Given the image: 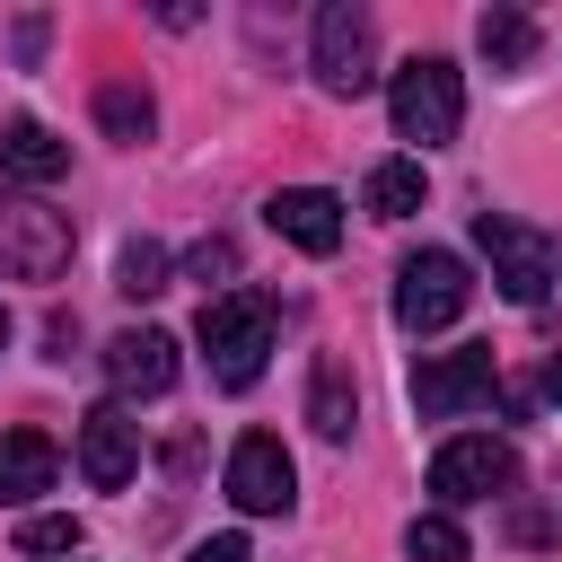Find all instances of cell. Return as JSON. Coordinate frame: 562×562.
Returning a JSON list of instances; mask_svg holds the SVG:
<instances>
[{
  "label": "cell",
  "instance_id": "1",
  "mask_svg": "<svg viewBox=\"0 0 562 562\" xmlns=\"http://www.w3.org/2000/svg\"><path fill=\"white\" fill-rule=\"evenodd\" d=\"M202 360H211V386H228V395H246L255 378H263V360H272V334H281V316H272V299L263 290H220V299H202Z\"/></svg>",
  "mask_w": 562,
  "mask_h": 562
},
{
  "label": "cell",
  "instance_id": "2",
  "mask_svg": "<svg viewBox=\"0 0 562 562\" xmlns=\"http://www.w3.org/2000/svg\"><path fill=\"white\" fill-rule=\"evenodd\" d=\"M386 114H395V140H422V149L457 140V123H465V79H457V61H439V53L404 61V70L386 79Z\"/></svg>",
  "mask_w": 562,
  "mask_h": 562
},
{
  "label": "cell",
  "instance_id": "3",
  "mask_svg": "<svg viewBox=\"0 0 562 562\" xmlns=\"http://www.w3.org/2000/svg\"><path fill=\"white\" fill-rule=\"evenodd\" d=\"M307 70H316L325 97H369V88H378V35H369V9H360V0H325V9H316Z\"/></svg>",
  "mask_w": 562,
  "mask_h": 562
},
{
  "label": "cell",
  "instance_id": "4",
  "mask_svg": "<svg viewBox=\"0 0 562 562\" xmlns=\"http://www.w3.org/2000/svg\"><path fill=\"white\" fill-rule=\"evenodd\" d=\"M465 299H474L465 255L422 246V255H404V263H395V325H404V334H439V325H457V316H465Z\"/></svg>",
  "mask_w": 562,
  "mask_h": 562
},
{
  "label": "cell",
  "instance_id": "5",
  "mask_svg": "<svg viewBox=\"0 0 562 562\" xmlns=\"http://www.w3.org/2000/svg\"><path fill=\"white\" fill-rule=\"evenodd\" d=\"M70 246H79L70 211H53L35 193H0V272L9 281H53L70 263Z\"/></svg>",
  "mask_w": 562,
  "mask_h": 562
},
{
  "label": "cell",
  "instance_id": "6",
  "mask_svg": "<svg viewBox=\"0 0 562 562\" xmlns=\"http://www.w3.org/2000/svg\"><path fill=\"white\" fill-rule=\"evenodd\" d=\"M492 395H501V360H492V342H465V351H422V360H413V413H422V422L483 413Z\"/></svg>",
  "mask_w": 562,
  "mask_h": 562
},
{
  "label": "cell",
  "instance_id": "7",
  "mask_svg": "<svg viewBox=\"0 0 562 562\" xmlns=\"http://www.w3.org/2000/svg\"><path fill=\"white\" fill-rule=\"evenodd\" d=\"M474 246L492 255V281H501L509 307H544V290H553V246H544L527 220H509V211H474Z\"/></svg>",
  "mask_w": 562,
  "mask_h": 562
},
{
  "label": "cell",
  "instance_id": "8",
  "mask_svg": "<svg viewBox=\"0 0 562 562\" xmlns=\"http://www.w3.org/2000/svg\"><path fill=\"white\" fill-rule=\"evenodd\" d=\"M509 483H518V448H509V439H492V430H465V439H448V448L430 457V492H439V509L501 501Z\"/></svg>",
  "mask_w": 562,
  "mask_h": 562
},
{
  "label": "cell",
  "instance_id": "9",
  "mask_svg": "<svg viewBox=\"0 0 562 562\" xmlns=\"http://www.w3.org/2000/svg\"><path fill=\"white\" fill-rule=\"evenodd\" d=\"M228 501H237L246 518H281V509L299 501V465H290V448H281L272 430H246V439L228 448Z\"/></svg>",
  "mask_w": 562,
  "mask_h": 562
},
{
  "label": "cell",
  "instance_id": "10",
  "mask_svg": "<svg viewBox=\"0 0 562 562\" xmlns=\"http://www.w3.org/2000/svg\"><path fill=\"white\" fill-rule=\"evenodd\" d=\"M79 474H88L97 492H123V483L140 474V422H132L123 404H88V413H79Z\"/></svg>",
  "mask_w": 562,
  "mask_h": 562
},
{
  "label": "cell",
  "instance_id": "11",
  "mask_svg": "<svg viewBox=\"0 0 562 562\" xmlns=\"http://www.w3.org/2000/svg\"><path fill=\"white\" fill-rule=\"evenodd\" d=\"M263 228L290 237L299 255H334V246H342V202H334L325 184H281V193L263 202Z\"/></svg>",
  "mask_w": 562,
  "mask_h": 562
},
{
  "label": "cell",
  "instance_id": "12",
  "mask_svg": "<svg viewBox=\"0 0 562 562\" xmlns=\"http://www.w3.org/2000/svg\"><path fill=\"white\" fill-rule=\"evenodd\" d=\"M105 378H114V395H167L176 386V334H158V325L114 334L105 342Z\"/></svg>",
  "mask_w": 562,
  "mask_h": 562
},
{
  "label": "cell",
  "instance_id": "13",
  "mask_svg": "<svg viewBox=\"0 0 562 562\" xmlns=\"http://www.w3.org/2000/svg\"><path fill=\"white\" fill-rule=\"evenodd\" d=\"M61 167H70V140H61L53 123H35V114L0 123V176H18V184H53Z\"/></svg>",
  "mask_w": 562,
  "mask_h": 562
},
{
  "label": "cell",
  "instance_id": "14",
  "mask_svg": "<svg viewBox=\"0 0 562 562\" xmlns=\"http://www.w3.org/2000/svg\"><path fill=\"white\" fill-rule=\"evenodd\" d=\"M53 474H61V448L44 430H0V501H35L53 492Z\"/></svg>",
  "mask_w": 562,
  "mask_h": 562
},
{
  "label": "cell",
  "instance_id": "15",
  "mask_svg": "<svg viewBox=\"0 0 562 562\" xmlns=\"http://www.w3.org/2000/svg\"><path fill=\"white\" fill-rule=\"evenodd\" d=\"M307 422H316V439H351V422H360V395H351V369L325 351L316 369H307Z\"/></svg>",
  "mask_w": 562,
  "mask_h": 562
},
{
  "label": "cell",
  "instance_id": "16",
  "mask_svg": "<svg viewBox=\"0 0 562 562\" xmlns=\"http://www.w3.org/2000/svg\"><path fill=\"white\" fill-rule=\"evenodd\" d=\"M474 35H483V61H492V70H527V61H536V18L509 9V0H492V9L474 18Z\"/></svg>",
  "mask_w": 562,
  "mask_h": 562
},
{
  "label": "cell",
  "instance_id": "17",
  "mask_svg": "<svg viewBox=\"0 0 562 562\" xmlns=\"http://www.w3.org/2000/svg\"><path fill=\"white\" fill-rule=\"evenodd\" d=\"M97 123H105V140H149L158 132V105H149L140 79H105L97 88Z\"/></svg>",
  "mask_w": 562,
  "mask_h": 562
},
{
  "label": "cell",
  "instance_id": "18",
  "mask_svg": "<svg viewBox=\"0 0 562 562\" xmlns=\"http://www.w3.org/2000/svg\"><path fill=\"white\" fill-rule=\"evenodd\" d=\"M369 211H378V220H413V211H422V167H413V158L369 167Z\"/></svg>",
  "mask_w": 562,
  "mask_h": 562
},
{
  "label": "cell",
  "instance_id": "19",
  "mask_svg": "<svg viewBox=\"0 0 562 562\" xmlns=\"http://www.w3.org/2000/svg\"><path fill=\"white\" fill-rule=\"evenodd\" d=\"M167 272H176V263H167V246H158V237H132V246L114 255V290H123V299H158V290H167Z\"/></svg>",
  "mask_w": 562,
  "mask_h": 562
},
{
  "label": "cell",
  "instance_id": "20",
  "mask_svg": "<svg viewBox=\"0 0 562 562\" xmlns=\"http://www.w3.org/2000/svg\"><path fill=\"white\" fill-rule=\"evenodd\" d=\"M404 553H413V562H465V527H457L448 509H422V518L404 527Z\"/></svg>",
  "mask_w": 562,
  "mask_h": 562
},
{
  "label": "cell",
  "instance_id": "21",
  "mask_svg": "<svg viewBox=\"0 0 562 562\" xmlns=\"http://www.w3.org/2000/svg\"><path fill=\"white\" fill-rule=\"evenodd\" d=\"M18 553H79V518H26Z\"/></svg>",
  "mask_w": 562,
  "mask_h": 562
},
{
  "label": "cell",
  "instance_id": "22",
  "mask_svg": "<svg viewBox=\"0 0 562 562\" xmlns=\"http://www.w3.org/2000/svg\"><path fill=\"white\" fill-rule=\"evenodd\" d=\"M184 562H255V544H246V536H202Z\"/></svg>",
  "mask_w": 562,
  "mask_h": 562
},
{
  "label": "cell",
  "instance_id": "23",
  "mask_svg": "<svg viewBox=\"0 0 562 562\" xmlns=\"http://www.w3.org/2000/svg\"><path fill=\"white\" fill-rule=\"evenodd\" d=\"M193 272H202V281H211V272H237V246H228V237H202V246H193Z\"/></svg>",
  "mask_w": 562,
  "mask_h": 562
},
{
  "label": "cell",
  "instance_id": "24",
  "mask_svg": "<svg viewBox=\"0 0 562 562\" xmlns=\"http://www.w3.org/2000/svg\"><path fill=\"white\" fill-rule=\"evenodd\" d=\"M544 395L562 404V351H544Z\"/></svg>",
  "mask_w": 562,
  "mask_h": 562
},
{
  "label": "cell",
  "instance_id": "25",
  "mask_svg": "<svg viewBox=\"0 0 562 562\" xmlns=\"http://www.w3.org/2000/svg\"><path fill=\"white\" fill-rule=\"evenodd\" d=\"M0 342H9V316H0Z\"/></svg>",
  "mask_w": 562,
  "mask_h": 562
}]
</instances>
